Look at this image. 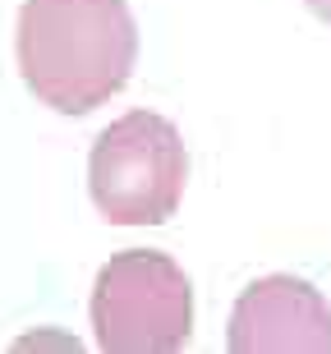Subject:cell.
Listing matches in <instances>:
<instances>
[{
  "label": "cell",
  "instance_id": "cell-1",
  "mask_svg": "<svg viewBox=\"0 0 331 354\" xmlns=\"http://www.w3.org/2000/svg\"><path fill=\"white\" fill-rule=\"evenodd\" d=\"M14 51L41 106L88 115L129 83L138 28L129 0H23Z\"/></svg>",
  "mask_w": 331,
  "mask_h": 354
},
{
  "label": "cell",
  "instance_id": "cell-4",
  "mask_svg": "<svg viewBox=\"0 0 331 354\" xmlns=\"http://www.w3.org/2000/svg\"><path fill=\"white\" fill-rule=\"evenodd\" d=\"M225 345L239 354L331 350V304L299 276H258L230 308Z\"/></svg>",
  "mask_w": 331,
  "mask_h": 354
},
{
  "label": "cell",
  "instance_id": "cell-3",
  "mask_svg": "<svg viewBox=\"0 0 331 354\" xmlns=\"http://www.w3.org/2000/svg\"><path fill=\"white\" fill-rule=\"evenodd\" d=\"M97 345L111 354H171L189 341L193 290L185 267L157 249L115 253L93 281Z\"/></svg>",
  "mask_w": 331,
  "mask_h": 354
},
{
  "label": "cell",
  "instance_id": "cell-2",
  "mask_svg": "<svg viewBox=\"0 0 331 354\" xmlns=\"http://www.w3.org/2000/svg\"><path fill=\"white\" fill-rule=\"evenodd\" d=\"M189 180L185 138L157 111H129L97 133L88 157V194L111 225L171 221Z\"/></svg>",
  "mask_w": 331,
  "mask_h": 354
},
{
  "label": "cell",
  "instance_id": "cell-5",
  "mask_svg": "<svg viewBox=\"0 0 331 354\" xmlns=\"http://www.w3.org/2000/svg\"><path fill=\"white\" fill-rule=\"evenodd\" d=\"M308 10L318 14L322 24H331V0H308Z\"/></svg>",
  "mask_w": 331,
  "mask_h": 354
}]
</instances>
